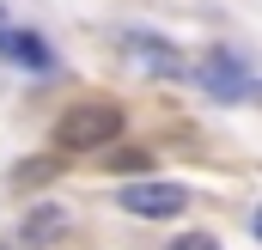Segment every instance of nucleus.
I'll return each mask as SVG.
<instances>
[{"instance_id": "obj_1", "label": "nucleus", "mask_w": 262, "mask_h": 250, "mask_svg": "<svg viewBox=\"0 0 262 250\" xmlns=\"http://www.w3.org/2000/svg\"><path fill=\"white\" fill-rule=\"evenodd\" d=\"M122 134V110L116 104H73L61 122H55V140L67 153H85V147H104Z\"/></svg>"}, {"instance_id": "obj_2", "label": "nucleus", "mask_w": 262, "mask_h": 250, "mask_svg": "<svg viewBox=\"0 0 262 250\" xmlns=\"http://www.w3.org/2000/svg\"><path fill=\"white\" fill-rule=\"evenodd\" d=\"M195 79H201V92H207V98H226V104H244V98H250V86H256V79H250V67L238 61L232 49H207L201 67H195Z\"/></svg>"}, {"instance_id": "obj_3", "label": "nucleus", "mask_w": 262, "mask_h": 250, "mask_svg": "<svg viewBox=\"0 0 262 250\" xmlns=\"http://www.w3.org/2000/svg\"><path fill=\"white\" fill-rule=\"evenodd\" d=\"M116 201H122L128 214H146V220H165V214H183V207H189L183 183H165V177H134V183H122Z\"/></svg>"}, {"instance_id": "obj_4", "label": "nucleus", "mask_w": 262, "mask_h": 250, "mask_svg": "<svg viewBox=\"0 0 262 250\" xmlns=\"http://www.w3.org/2000/svg\"><path fill=\"white\" fill-rule=\"evenodd\" d=\"M128 55H134L140 67H146L152 79H177V73H189V61H183V55H177L171 43L146 37V31H134V37H128Z\"/></svg>"}, {"instance_id": "obj_5", "label": "nucleus", "mask_w": 262, "mask_h": 250, "mask_svg": "<svg viewBox=\"0 0 262 250\" xmlns=\"http://www.w3.org/2000/svg\"><path fill=\"white\" fill-rule=\"evenodd\" d=\"M0 55L6 61H18V67H55V49L37 37V31H18V25H0Z\"/></svg>"}, {"instance_id": "obj_6", "label": "nucleus", "mask_w": 262, "mask_h": 250, "mask_svg": "<svg viewBox=\"0 0 262 250\" xmlns=\"http://www.w3.org/2000/svg\"><path fill=\"white\" fill-rule=\"evenodd\" d=\"M67 232V207H37V214H25V226H18V238H25V244H55V238H61Z\"/></svg>"}, {"instance_id": "obj_7", "label": "nucleus", "mask_w": 262, "mask_h": 250, "mask_svg": "<svg viewBox=\"0 0 262 250\" xmlns=\"http://www.w3.org/2000/svg\"><path fill=\"white\" fill-rule=\"evenodd\" d=\"M55 171H61V165H55V159H25V165H18V171H12V183H49V177H55Z\"/></svg>"}, {"instance_id": "obj_8", "label": "nucleus", "mask_w": 262, "mask_h": 250, "mask_svg": "<svg viewBox=\"0 0 262 250\" xmlns=\"http://www.w3.org/2000/svg\"><path fill=\"white\" fill-rule=\"evenodd\" d=\"M165 250H220V238L213 232H183V238H171Z\"/></svg>"}, {"instance_id": "obj_9", "label": "nucleus", "mask_w": 262, "mask_h": 250, "mask_svg": "<svg viewBox=\"0 0 262 250\" xmlns=\"http://www.w3.org/2000/svg\"><path fill=\"white\" fill-rule=\"evenodd\" d=\"M110 171H146V153H134V147L110 153Z\"/></svg>"}, {"instance_id": "obj_10", "label": "nucleus", "mask_w": 262, "mask_h": 250, "mask_svg": "<svg viewBox=\"0 0 262 250\" xmlns=\"http://www.w3.org/2000/svg\"><path fill=\"white\" fill-rule=\"evenodd\" d=\"M0 25H6V18H0Z\"/></svg>"}]
</instances>
